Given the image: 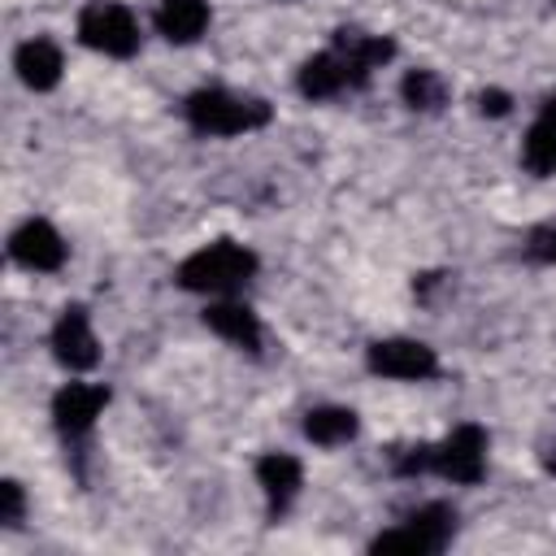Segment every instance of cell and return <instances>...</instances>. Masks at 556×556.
Returning a JSON list of instances; mask_svg holds the SVG:
<instances>
[{"mask_svg":"<svg viewBox=\"0 0 556 556\" xmlns=\"http://www.w3.org/2000/svg\"><path fill=\"white\" fill-rule=\"evenodd\" d=\"M182 117L200 135H248L269 126L274 109L261 96H239L226 87H200L182 100Z\"/></svg>","mask_w":556,"mask_h":556,"instance_id":"cell-3","label":"cell"},{"mask_svg":"<svg viewBox=\"0 0 556 556\" xmlns=\"http://www.w3.org/2000/svg\"><path fill=\"white\" fill-rule=\"evenodd\" d=\"M456 534V508L452 504H421L417 513H408L395 530H382L369 552H404V556H434L452 543Z\"/></svg>","mask_w":556,"mask_h":556,"instance_id":"cell-4","label":"cell"},{"mask_svg":"<svg viewBox=\"0 0 556 556\" xmlns=\"http://www.w3.org/2000/svg\"><path fill=\"white\" fill-rule=\"evenodd\" d=\"M526 256L539 261V265H556V222L534 226V230L526 235Z\"/></svg>","mask_w":556,"mask_h":556,"instance_id":"cell-19","label":"cell"},{"mask_svg":"<svg viewBox=\"0 0 556 556\" xmlns=\"http://www.w3.org/2000/svg\"><path fill=\"white\" fill-rule=\"evenodd\" d=\"M78 39L104 56H135L139 52V22L122 0H91L78 13Z\"/></svg>","mask_w":556,"mask_h":556,"instance_id":"cell-5","label":"cell"},{"mask_svg":"<svg viewBox=\"0 0 556 556\" xmlns=\"http://www.w3.org/2000/svg\"><path fill=\"white\" fill-rule=\"evenodd\" d=\"M400 96H404V104L417 109V113H439V109L447 104V83H443V74H434V70H408L404 83H400Z\"/></svg>","mask_w":556,"mask_h":556,"instance_id":"cell-18","label":"cell"},{"mask_svg":"<svg viewBox=\"0 0 556 556\" xmlns=\"http://www.w3.org/2000/svg\"><path fill=\"white\" fill-rule=\"evenodd\" d=\"M22 513H26L22 482L4 478V482H0V521H4V526H17V521H22Z\"/></svg>","mask_w":556,"mask_h":556,"instance_id":"cell-20","label":"cell"},{"mask_svg":"<svg viewBox=\"0 0 556 556\" xmlns=\"http://www.w3.org/2000/svg\"><path fill=\"white\" fill-rule=\"evenodd\" d=\"M104 408H109V387L104 382H65L52 395V421L65 439H83Z\"/></svg>","mask_w":556,"mask_h":556,"instance_id":"cell-8","label":"cell"},{"mask_svg":"<svg viewBox=\"0 0 556 556\" xmlns=\"http://www.w3.org/2000/svg\"><path fill=\"white\" fill-rule=\"evenodd\" d=\"M13 70L17 78L30 87V91H52L61 83V70H65V56L52 39H26L17 52H13Z\"/></svg>","mask_w":556,"mask_h":556,"instance_id":"cell-13","label":"cell"},{"mask_svg":"<svg viewBox=\"0 0 556 556\" xmlns=\"http://www.w3.org/2000/svg\"><path fill=\"white\" fill-rule=\"evenodd\" d=\"M208 26V0H161L156 4V30L169 43H195Z\"/></svg>","mask_w":556,"mask_h":556,"instance_id":"cell-15","label":"cell"},{"mask_svg":"<svg viewBox=\"0 0 556 556\" xmlns=\"http://www.w3.org/2000/svg\"><path fill=\"white\" fill-rule=\"evenodd\" d=\"M204 326H208L213 334H222L226 343L243 348V352H261V317H256L243 300L213 295L208 308H204Z\"/></svg>","mask_w":556,"mask_h":556,"instance_id":"cell-10","label":"cell"},{"mask_svg":"<svg viewBox=\"0 0 556 556\" xmlns=\"http://www.w3.org/2000/svg\"><path fill=\"white\" fill-rule=\"evenodd\" d=\"M513 109V100H508V91H478V113H486V117H504Z\"/></svg>","mask_w":556,"mask_h":556,"instance_id":"cell-21","label":"cell"},{"mask_svg":"<svg viewBox=\"0 0 556 556\" xmlns=\"http://www.w3.org/2000/svg\"><path fill=\"white\" fill-rule=\"evenodd\" d=\"M295 87H300L304 100H330V96L356 87V74H352V65H348V56L339 48H326V52H317V56H308L300 65Z\"/></svg>","mask_w":556,"mask_h":556,"instance_id":"cell-11","label":"cell"},{"mask_svg":"<svg viewBox=\"0 0 556 556\" xmlns=\"http://www.w3.org/2000/svg\"><path fill=\"white\" fill-rule=\"evenodd\" d=\"M356 413L343 408V404H321V408H308L304 413V439L317 443V447H339L356 434Z\"/></svg>","mask_w":556,"mask_h":556,"instance_id":"cell-17","label":"cell"},{"mask_svg":"<svg viewBox=\"0 0 556 556\" xmlns=\"http://www.w3.org/2000/svg\"><path fill=\"white\" fill-rule=\"evenodd\" d=\"M65 239H61V230L52 226V222H43V217H30V222H22L13 235H9V256L17 261V265H26V269H35V274H52V269H61L65 265Z\"/></svg>","mask_w":556,"mask_h":556,"instance_id":"cell-9","label":"cell"},{"mask_svg":"<svg viewBox=\"0 0 556 556\" xmlns=\"http://www.w3.org/2000/svg\"><path fill=\"white\" fill-rule=\"evenodd\" d=\"M365 365L395 382H426L439 374V356L421 339H378V343H369Z\"/></svg>","mask_w":556,"mask_h":556,"instance_id":"cell-6","label":"cell"},{"mask_svg":"<svg viewBox=\"0 0 556 556\" xmlns=\"http://www.w3.org/2000/svg\"><path fill=\"white\" fill-rule=\"evenodd\" d=\"M52 356L70 369V374H87L100 361V339L91 330V313L83 304L61 308L56 326H52Z\"/></svg>","mask_w":556,"mask_h":556,"instance_id":"cell-7","label":"cell"},{"mask_svg":"<svg viewBox=\"0 0 556 556\" xmlns=\"http://www.w3.org/2000/svg\"><path fill=\"white\" fill-rule=\"evenodd\" d=\"M521 165L539 178L556 174V96L543 104V113L534 117V126L526 130V143H521Z\"/></svg>","mask_w":556,"mask_h":556,"instance_id":"cell-16","label":"cell"},{"mask_svg":"<svg viewBox=\"0 0 556 556\" xmlns=\"http://www.w3.org/2000/svg\"><path fill=\"white\" fill-rule=\"evenodd\" d=\"M395 473H408V478L413 473H439L456 486H473L486 473V430L478 421H465L439 443L404 447L395 456Z\"/></svg>","mask_w":556,"mask_h":556,"instance_id":"cell-1","label":"cell"},{"mask_svg":"<svg viewBox=\"0 0 556 556\" xmlns=\"http://www.w3.org/2000/svg\"><path fill=\"white\" fill-rule=\"evenodd\" d=\"M256 252L252 248H243V243H235V239H213V243H204V248H195L182 265H178V274H174V282L182 287V291H200V295H235L252 274H256Z\"/></svg>","mask_w":556,"mask_h":556,"instance_id":"cell-2","label":"cell"},{"mask_svg":"<svg viewBox=\"0 0 556 556\" xmlns=\"http://www.w3.org/2000/svg\"><path fill=\"white\" fill-rule=\"evenodd\" d=\"M256 482L265 491V504H269V517H282L291 508V500L300 495V482H304V469L291 452H265L256 460Z\"/></svg>","mask_w":556,"mask_h":556,"instance_id":"cell-12","label":"cell"},{"mask_svg":"<svg viewBox=\"0 0 556 556\" xmlns=\"http://www.w3.org/2000/svg\"><path fill=\"white\" fill-rule=\"evenodd\" d=\"M330 48H339V52L348 56V65H352V74H356V87H365L369 74H374L382 61L395 56V43H391L387 35H365V30H334V43H330Z\"/></svg>","mask_w":556,"mask_h":556,"instance_id":"cell-14","label":"cell"}]
</instances>
